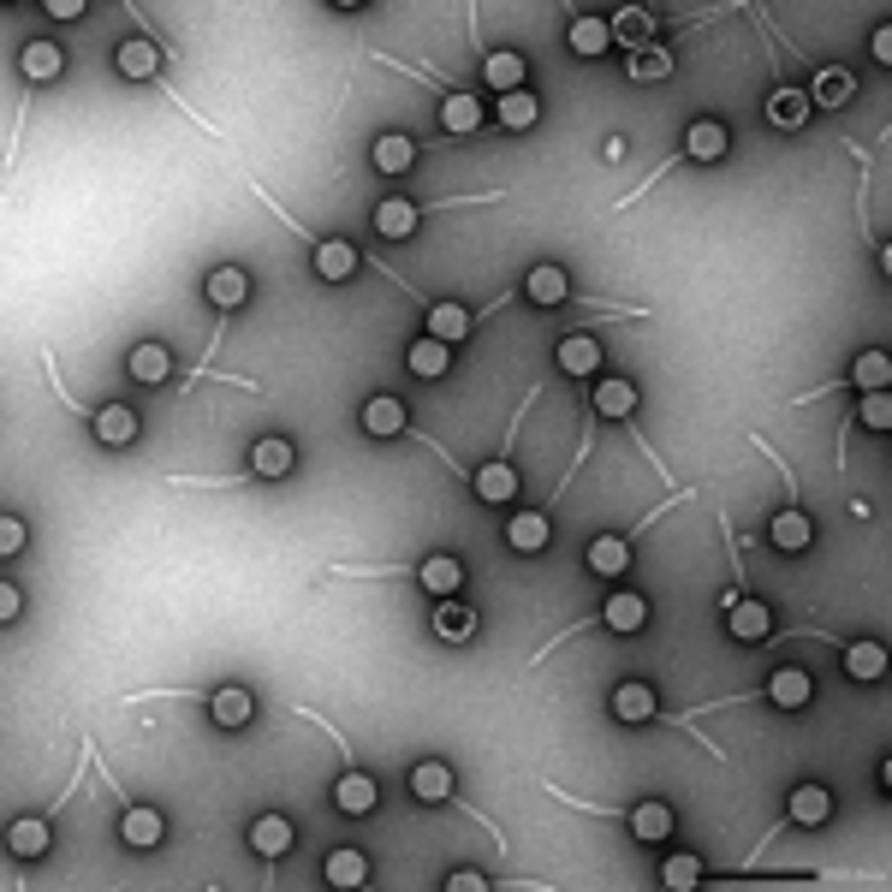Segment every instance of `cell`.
<instances>
[{
    "label": "cell",
    "instance_id": "obj_1",
    "mask_svg": "<svg viewBox=\"0 0 892 892\" xmlns=\"http://www.w3.org/2000/svg\"><path fill=\"white\" fill-rule=\"evenodd\" d=\"M602 625H607V631H619V637H637L642 625H649V602H642L637 590H613L607 607H602Z\"/></svg>",
    "mask_w": 892,
    "mask_h": 892
},
{
    "label": "cell",
    "instance_id": "obj_2",
    "mask_svg": "<svg viewBox=\"0 0 892 892\" xmlns=\"http://www.w3.org/2000/svg\"><path fill=\"white\" fill-rule=\"evenodd\" d=\"M405 422H411V411H405V399H393V393H375V399L363 405V434H375V441L405 434Z\"/></svg>",
    "mask_w": 892,
    "mask_h": 892
},
{
    "label": "cell",
    "instance_id": "obj_3",
    "mask_svg": "<svg viewBox=\"0 0 892 892\" xmlns=\"http://www.w3.org/2000/svg\"><path fill=\"white\" fill-rule=\"evenodd\" d=\"M209 714H214V726H227V733H239V726H251V714H256V696L244 691V684H221V691L209 696Z\"/></svg>",
    "mask_w": 892,
    "mask_h": 892
},
{
    "label": "cell",
    "instance_id": "obj_4",
    "mask_svg": "<svg viewBox=\"0 0 892 892\" xmlns=\"http://www.w3.org/2000/svg\"><path fill=\"white\" fill-rule=\"evenodd\" d=\"M803 96H810V108H827V113H833V108H845V101L857 96V78H851L845 66H822V71H815V84H810Z\"/></svg>",
    "mask_w": 892,
    "mask_h": 892
},
{
    "label": "cell",
    "instance_id": "obj_5",
    "mask_svg": "<svg viewBox=\"0 0 892 892\" xmlns=\"http://www.w3.org/2000/svg\"><path fill=\"white\" fill-rule=\"evenodd\" d=\"M434 637L441 642H471L476 637V613H471V602H459V595H447V602H434Z\"/></svg>",
    "mask_w": 892,
    "mask_h": 892
},
{
    "label": "cell",
    "instance_id": "obj_6",
    "mask_svg": "<svg viewBox=\"0 0 892 892\" xmlns=\"http://www.w3.org/2000/svg\"><path fill=\"white\" fill-rule=\"evenodd\" d=\"M291 845H298V827L286 822V815H256V827H251V851L256 857H286Z\"/></svg>",
    "mask_w": 892,
    "mask_h": 892
},
{
    "label": "cell",
    "instance_id": "obj_7",
    "mask_svg": "<svg viewBox=\"0 0 892 892\" xmlns=\"http://www.w3.org/2000/svg\"><path fill=\"white\" fill-rule=\"evenodd\" d=\"M291 441L286 434H262V441L251 447V476H268V482H280V476H291Z\"/></svg>",
    "mask_w": 892,
    "mask_h": 892
},
{
    "label": "cell",
    "instance_id": "obj_8",
    "mask_svg": "<svg viewBox=\"0 0 892 892\" xmlns=\"http://www.w3.org/2000/svg\"><path fill=\"white\" fill-rule=\"evenodd\" d=\"M810 696H815V684H810V672H803V667H773L768 672V702H773V708H803Z\"/></svg>",
    "mask_w": 892,
    "mask_h": 892
},
{
    "label": "cell",
    "instance_id": "obj_9",
    "mask_svg": "<svg viewBox=\"0 0 892 892\" xmlns=\"http://www.w3.org/2000/svg\"><path fill=\"white\" fill-rule=\"evenodd\" d=\"M590 572L595 577H625V572H631V542H625V536H595V542H590Z\"/></svg>",
    "mask_w": 892,
    "mask_h": 892
},
{
    "label": "cell",
    "instance_id": "obj_10",
    "mask_svg": "<svg viewBox=\"0 0 892 892\" xmlns=\"http://www.w3.org/2000/svg\"><path fill=\"white\" fill-rule=\"evenodd\" d=\"M613 714H619V720H631V726L654 720V714H661V702H654V684H642V679L619 684V691H613Z\"/></svg>",
    "mask_w": 892,
    "mask_h": 892
},
{
    "label": "cell",
    "instance_id": "obj_11",
    "mask_svg": "<svg viewBox=\"0 0 892 892\" xmlns=\"http://www.w3.org/2000/svg\"><path fill=\"white\" fill-rule=\"evenodd\" d=\"M726 625H733V637H738V642H768L773 613H768L762 602H744V595H738V602L726 607Z\"/></svg>",
    "mask_w": 892,
    "mask_h": 892
},
{
    "label": "cell",
    "instance_id": "obj_12",
    "mask_svg": "<svg viewBox=\"0 0 892 892\" xmlns=\"http://www.w3.org/2000/svg\"><path fill=\"white\" fill-rule=\"evenodd\" d=\"M726 150H733V137H726L720 120H696L684 131V161H720Z\"/></svg>",
    "mask_w": 892,
    "mask_h": 892
},
{
    "label": "cell",
    "instance_id": "obj_13",
    "mask_svg": "<svg viewBox=\"0 0 892 892\" xmlns=\"http://www.w3.org/2000/svg\"><path fill=\"white\" fill-rule=\"evenodd\" d=\"M524 291H530V304H542V310H560V304L572 298V280H565V268H553V262H542V268H530V280H524Z\"/></svg>",
    "mask_w": 892,
    "mask_h": 892
},
{
    "label": "cell",
    "instance_id": "obj_14",
    "mask_svg": "<svg viewBox=\"0 0 892 892\" xmlns=\"http://www.w3.org/2000/svg\"><path fill=\"white\" fill-rule=\"evenodd\" d=\"M785 815H792L797 827H827V815H833V792H827V785H797L792 803H785Z\"/></svg>",
    "mask_w": 892,
    "mask_h": 892
},
{
    "label": "cell",
    "instance_id": "obj_15",
    "mask_svg": "<svg viewBox=\"0 0 892 892\" xmlns=\"http://www.w3.org/2000/svg\"><path fill=\"white\" fill-rule=\"evenodd\" d=\"M417 577H422V590H429L434 602H447V595H459L464 565L452 560V553H434V560H422V565H417Z\"/></svg>",
    "mask_w": 892,
    "mask_h": 892
},
{
    "label": "cell",
    "instance_id": "obj_16",
    "mask_svg": "<svg viewBox=\"0 0 892 892\" xmlns=\"http://www.w3.org/2000/svg\"><path fill=\"white\" fill-rule=\"evenodd\" d=\"M762 113H768L773 131H803V125H810V96H803V90H773Z\"/></svg>",
    "mask_w": 892,
    "mask_h": 892
},
{
    "label": "cell",
    "instance_id": "obj_17",
    "mask_svg": "<svg viewBox=\"0 0 892 892\" xmlns=\"http://www.w3.org/2000/svg\"><path fill=\"white\" fill-rule=\"evenodd\" d=\"M602 340H595V333H572V340H560V370L565 375H595L602 370Z\"/></svg>",
    "mask_w": 892,
    "mask_h": 892
},
{
    "label": "cell",
    "instance_id": "obj_18",
    "mask_svg": "<svg viewBox=\"0 0 892 892\" xmlns=\"http://www.w3.org/2000/svg\"><path fill=\"white\" fill-rule=\"evenodd\" d=\"M113 66H120L131 84H143V78H155V71H161V48H155L150 36H131L125 48L113 54Z\"/></svg>",
    "mask_w": 892,
    "mask_h": 892
},
{
    "label": "cell",
    "instance_id": "obj_19",
    "mask_svg": "<svg viewBox=\"0 0 892 892\" xmlns=\"http://www.w3.org/2000/svg\"><path fill=\"white\" fill-rule=\"evenodd\" d=\"M173 375V351L161 345V340H143L137 351H131V382H150V387H161Z\"/></svg>",
    "mask_w": 892,
    "mask_h": 892
},
{
    "label": "cell",
    "instance_id": "obj_20",
    "mask_svg": "<svg viewBox=\"0 0 892 892\" xmlns=\"http://www.w3.org/2000/svg\"><path fill=\"white\" fill-rule=\"evenodd\" d=\"M316 274H321V280H351V274H357V244L321 239L316 244Z\"/></svg>",
    "mask_w": 892,
    "mask_h": 892
},
{
    "label": "cell",
    "instance_id": "obj_21",
    "mask_svg": "<svg viewBox=\"0 0 892 892\" xmlns=\"http://www.w3.org/2000/svg\"><path fill=\"white\" fill-rule=\"evenodd\" d=\"M607 31L613 42H625V48H649V36H654V12H642V7H625V12H613L607 19Z\"/></svg>",
    "mask_w": 892,
    "mask_h": 892
},
{
    "label": "cell",
    "instance_id": "obj_22",
    "mask_svg": "<svg viewBox=\"0 0 892 892\" xmlns=\"http://www.w3.org/2000/svg\"><path fill=\"white\" fill-rule=\"evenodd\" d=\"M333 803H340L345 815H370L375 803H382V792H375V780H370V773H357V768H351L345 780L333 785Z\"/></svg>",
    "mask_w": 892,
    "mask_h": 892
},
{
    "label": "cell",
    "instance_id": "obj_23",
    "mask_svg": "<svg viewBox=\"0 0 892 892\" xmlns=\"http://www.w3.org/2000/svg\"><path fill=\"white\" fill-rule=\"evenodd\" d=\"M511 494H518V471H511L506 459H494V464H482V471H476V500L506 506Z\"/></svg>",
    "mask_w": 892,
    "mask_h": 892
},
{
    "label": "cell",
    "instance_id": "obj_24",
    "mask_svg": "<svg viewBox=\"0 0 892 892\" xmlns=\"http://www.w3.org/2000/svg\"><path fill=\"white\" fill-rule=\"evenodd\" d=\"M768 536H773V548H780V553H803V548L815 542V524L803 518L797 506H785L780 518H773V530H768Z\"/></svg>",
    "mask_w": 892,
    "mask_h": 892
},
{
    "label": "cell",
    "instance_id": "obj_25",
    "mask_svg": "<svg viewBox=\"0 0 892 892\" xmlns=\"http://www.w3.org/2000/svg\"><path fill=\"white\" fill-rule=\"evenodd\" d=\"M506 542L518 548V553H542V548L553 542V530H548L542 511H518V518L506 524Z\"/></svg>",
    "mask_w": 892,
    "mask_h": 892
},
{
    "label": "cell",
    "instance_id": "obj_26",
    "mask_svg": "<svg viewBox=\"0 0 892 892\" xmlns=\"http://www.w3.org/2000/svg\"><path fill=\"white\" fill-rule=\"evenodd\" d=\"M375 232H382V239H411L417 232V202H405V197L375 202Z\"/></svg>",
    "mask_w": 892,
    "mask_h": 892
},
{
    "label": "cell",
    "instance_id": "obj_27",
    "mask_svg": "<svg viewBox=\"0 0 892 892\" xmlns=\"http://www.w3.org/2000/svg\"><path fill=\"white\" fill-rule=\"evenodd\" d=\"M845 672H851L857 684H874L887 672V649L874 637H862V642H851V649H845Z\"/></svg>",
    "mask_w": 892,
    "mask_h": 892
},
{
    "label": "cell",
    "instance_id": "obj_28",
    "mask_svg": "<svg viewBox=\"0 0 892 892\" xmlns=\"http://www.w3.org/2000/svg\"><path fill=\"white\" fill-rule=\"evenodd\" d=\"M464 333H471V310H464V304H434V310H429V340L459 345Z\"/></svg>",
    "mask_w": 892,
    "mask_h": 892
},
{
    "label": "cell",
    "instance_id": "obj_29",
    "mask_svg": "<svg viewBox=\"0 0 892 892\" xmlns=\"http://www.w3.org/2000/svg\"><path fill=\"white\" fill-rule=\"evenodd\" d=\"M244 298H251V280H244V268H214V274H209V304H214V310H239Z\"/></svg>",
    "mask_w": 892,
    "mask_h": 892
},
{
    "label": "cell",
    "instance_id": "obj_30",
    "mask_svg": "<svg viewBox=\"0 0 892 892\" xmlns=\"http://www.w3.org/2000/svg\"><path fill=\"white\" fill-rule=\"evenodd\" d=\"M96 434H101V447H131L137 441V411H125V405L96 411Z\"/></svg>",
    "mask_w": 892,
    "mask_h": 892
},
{
    "label": "cell",
    "instance_id": "obj_31",
    "mask_svg": "<svg viewBox=\"0 0 892 892\" xmlns=\"http://www.w3.org/2000/svg\"><path fill=\"white\" fill-rule=\"evenodd\" d=\"M482 78H488L500 96H511V90H524V60L511 48H494L488 60H482Z\"/></svg>",
    "mask_w": 892,
    "mask_h": 892
},
{
    "label": "cell",
    "instance_id": "obj_32",
    "mask_svg": "<svg viewBox=\"0 0 892 892\" xmlns=\"http://www.w3.org/2000/svg\"><path fill=\"white\" fill-rule=\"evenodd\" d=\"M411 370L422 375V382H441V375L452 370V345H441V340H429V333H422V340L411 345Z\"/></svg>",
    "mask_w": 892,
    "mask_h": 892
},
{
    "label": "cell",
    "instance_id": "obj_33",
    "mask_svg": "<svg viewBox=\"0 0 892 892\" xmlns=\"http://www.w3.org/2000/svg\"><path fill=\"white\" fill-rule=\"evenodd\" d=\"M536 113H542V101H536L530 90H511V96H500L494 120H500L506 131H530V125H536Z\"/></svg>",
    "mask_w": 892,
    "mask_h": 892
},
{
    "label": "cell",
    "instance_id": "obj_34",
    "mask_svg": "<svg viewBox=\"0 0 892 892\" xmlns=\"http://www.w3.org/2000/svg\"><path fill=\"white\" fill-rule=\"evenodd\" d=\"M167 822H161V810H125V845H137V851H155Z\"/></svg>",
    "mask_w": 892,
    "mask_h": 892
},
{
    "label": "cell",
    "instance_id": "obj_35",
    "mask_svg": "<svg viewBox=\"0 0 892 892\" xmlns=\"http://www.w3.org/2000/svg\"><path fill=\"white\" fill-rule=\"evenodd\" d=\"M7 845H12V857H42V851H48V822H42V815H24V822H12Z\"/></svg>",
    "mask_w": 892,
    "mask_h": 892
},
{
    "label": "cell",
    "instance_id": "obj_36",
    "mask_svg": "<svg viewBox=\"0 0 892 892\" xmlns=\"http://www.w3.org/2000/svg\"><path fill=\"white\" fill-rule=\"evenodd\" d=\"M441 125L452 131V137L476 131V125H482V101H476V96H464V90H459V96H447V101H441Z\"/></svg>",
    "mask_w": 892,
    "mask_h": 892
},
{
    "label": "cell",
    "instance_id": "obj_37",
    "mask_svg": "<svg viewBox=\"0 0 892 892\" xmlns=\"http://www.w3.org/2000/svg\"><path fill=\"white\" fill-rule=\"evenodd\" d=\"M411 792H417L422 803H447V797H452V768H447V762H422V768L411 773Z\"/></svg>",
    "mask_w": 892,
    "mask_h": 892
},
{
    "label": "cell",
    "instance_id": "obj_38",
    "mask_svg": "<svg viewBox=\"0 0 892 892\" xmlns=\"http://www.w3.org/2000/svg\"><path fill=\"white\" fill-rule=\"evenodd\" d=\"M60 66H66V60H60V48H54V42H31V48L19 54V71H24L31 84H48Z\"/></svg>",
    "mask_w": 892,
    "mask_h": 892
},
{
    "label": "cell",
    "instance_id": "obj_39",
    "mask_svg": "<svg viewBox=\"0 0 892 892\" xmlns=\"http://www.w3.org/2000/svg\"><path fill=\"white\" fill-rule=\"evenodd\" d=\"M631 833L642 845L667 839V833H672V810H667V803H637V810H631Z\"/></svg>",
    "mask_w": 892,
    "mask_h": 892
},
{
    "label": "cell",
    "instance_id": "obj_40",
    "mask_svg": "<svg viewBox=\"0 0 892 892\" xmlns=\"http://www.w3.org/2000/svg\"><path fill=\"white\" fill-rule=\"evenodd\" d=\"M851 382H857L862 393H887V382H892V357H887V351H862L857 370H851Z\"/></svg>",
    "mask_w": 892,
    "mask_h": 892
},
{
    "label": "cell",
    "instance_id": "obj_41",
    "mask_svg": "<svg viewBox=\"0 0 892 892\" xmlns=\"http://www.w3.org/2000/svg\"><path fill=\"white\" fill-rule=\"evenodd\" d=\"M375 167L382 173H411L417 167V143L411 137H382L375 143Z\"/></svg>",
    "mask_w": 892,
    "mask_h": 892
},
{
    "label": "cell",
    "instance_id": "obj_42",
    "mask_svg": "<svg viewBox=\"0 0 892 892\" xmlns=\"http://www.w3.org/2000/svg\"><path fill=\"white\" fill-rule=\"evenodd\" d=\"M595 411L602 417H631L637 411V387L631 382H602L595 387Z\"/></svg>",
    "mask_w": 892,
    "mask_h": 892
},
{
    "label": "cell",
    "instance_id": "obj_43",
    "mask_svg": "<svg viewBox=\"0 0 892 892\" xmlns=\"http://www.w3.org/2000/svg\"><path fill=\"white\" fill-rule=\"evenodd\" d=\"M328 881L333 887H363V881H370V862H363V851H333L328 857Z\"/></svg>",
    "mask_w": 892,
    "mask_h": 892
},
{
    "label": "cell",
    "instance_id": "obj_44",
    "mask_svg": "<svg viewBox=\"0 0 892 892\" xmlns=\"http://www.w3.org/2000/svg\"><path fill=\"white\" fill-rule=\"evenodd\" d=\"M607 42H613L607 19H577V24H572V48L583 54V60H595V54H602Z\"/></svg>",
    "mask_w": 892,
    "mask_h": 892
},
{
    "label": "cell",
    "instance_id": "obj_45",
    "mask_svg": "<svg viewBox=\"0 0 892 892\" xmlns=\"http://www.w3.org/2000/svg\"><path fill=\"white\" fill-rule=\"evenodd\" d=\"M625 71H631V78H642V84H654V78H667V71H672V54L649 42V48L631 54V66H625Z\"/></svg>",
    "mask_w": 892,
    "mask_h": 892
},
{
    "label": "cell",
    "instance_id": "obj_46",
    "mask_svg": "<svg viewBox=\"0 0 892 892\" xmlns=\"http://www.w3.org/2000/svg\"><path fill=\"white\" fill-rule=\"evenodd\" d=\"M661 881H667L672 892H691V887L702 881V862H696L691 851H679V857H667V869H661Z\"/></svg>",
    "mask_w": 892,
    "mask_h": 892
},
{
    "label": "cell",
    "instance_id": "obj_47",
    "mask_svg": "<svg viewBox=\"0 0 892 892\" xmlns=\"http://www.w3.org/2000/svg\"><path fill=\"white\" fill-rule=\"evenodd\" d=\"M857 417L869 422V429H892V399H887V393H862Z\"/></svg>",
    "mask_w": 892,
    "mask_h": 892
},
{
    "label": "cell",
    "instance_id": "obj_48",
    "mask_svg": "<svg viewBox=\"0 0 892 892\" xmlns=\"http://www.w3.org/2000/svg\"><path fill=\"white\" fill-rule=\"evenodd\" d=\"M31 536H24V524L19 518H0V553H19Z\"/></svg>",
    "mask_w": 892,
    "mask_h": 892
},
{
    "label": "cell",
    "instance_id": "obj_49",
    "mask_svg": "<svg viewBox=\"0 0 892 892\" xmlns=\"http://www.w3.org/2000/svg\"><path fill=\"white\" fill-rule=\"evenodd\" d=\"M19 613H24V595H19V583H0V619H19Z\"/></svg>",
    "mask_w": 892,
    "mask_h": 892
},
{
    "label": "cell",
    "instance_id": "obj_50",
    "mask_svg": "<svg viewBox=\"0 0 892 892\" xmlns=\"http://www.w3.org/2000/svg\"><path fill=\"white\" fill-rule=\"evenodd\" d=\"M447 887H452V892H482V887H488V874H476V869H459V874H447Z\"/></svg>",
    "mask_w": 892,
    "mask_h": 892
},
{
    "label": "cell",
    "instance_id": "obj_51",
    "mask_svg": "<svg viewBox=\"0 0 892 892\" xmlns=\"http://www.w3.org/2000/svg\"><path fill=\"white\" fill-rule=\"evenodd\" d=\"M48 19H84V0H48Z\"/></svg>",
    "mask_w": 892,
    "mask_h": 892
},
{
    "label": "cell",
    "instance_id": "obj_52",
    "mask_svg": "<svg viewBox=\"0 0 892 892\" xmlns=\"http://www.w3.org/2000/svg\"><path fill=\"white\" fill-rule=\"evenodd\" d=\"M874 60L892 66V24H881V31H874Z\"/></svg>",
    "mask_w": 892,
    "mask_h": 892
}]
</instances>
